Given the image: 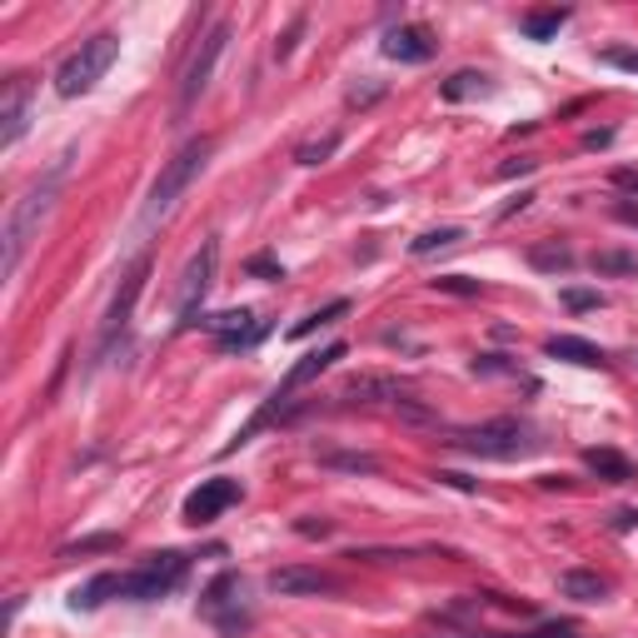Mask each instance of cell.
I'll use <instances>...</instances> for the list:
<instances>
[{"mask_svg": "<svg viewBox=\"0 0 638 638\" xmlns=\"http://www.w3.org/2000/svg\"><path fill=\"white\" fill-rule=\"evenodd\" d=\"M598 60L624 70V76H638V51H628V45H608V51H598Z\"/></svg>", "mask_w": 638, "mask_h": 638, "instance_id": "31", "label": "cell"}, {"mask_svg": "<svg viewBox=\"0 0 638 638\" xmlns=\"http://www.w3.org/2000/svg\"><path fill=\"white\" fill-rule=\"evenodd\" d=\"M345 314H349V300H329V304H325V310H314V314H304L300 325H294V329H290V339H304V335H314V329H320V325H335V320H345Z\"/></svg>", "mask_w": 638, "mask_h": 638, "instance_id": "25", "label": "cell"}, {"mask_svg": "<svg viewBox=\"0 0 638 638\" xmlns=\"http://www.w3.org/2000/svg\"><path fill=\"white\" fill-rule=\"evenodd\" d=\"M434 479H439V484H449V489H464V494H474V479H464V474H455V469H439V474H434Z\"/></svg>", "mask_w": 638, "mask_h": 638, "instance_id": "38", "label": "cell"}, {"mask_svg": "<svg viewBox=\"0 0 638 638\" xmlns=\"http://www.w3.org/2000/svg\"><path fill=\"white\" fill-rule=\"evenodd\" d=\"M469 369L489 379V374H514V369H519V365H508L504 355H479V359H474V365H469Z\"/></svg>", "mask_w": 638, "mask_h": 638, "instance_id": "33", "label": "cell"}, {"mask_svg": "<svg viewBox=\"0 0 638 638\" xmlns=\"http://www.w3.org/2000/svg\"><path fill=\"white\" fill-rule=\"evenodd\" d=\"M563 304H569V310H598L604 294L598 290H563Z\"/></svg>", "mask_w": 638, "mask_h": 638, "instance_id": "34", "label": "cell"}, {"mask_svg": "<svg viewBox=\"0 0 638 638\" xmlns=\"http://www.w3.org/2000/svg\"><path fill=\"white\" fill-rule=\"evenodd\" d=\"M534 165H539V160H519V165H499V180H508V175H529V170H534Z\"/></svg>", "mask_w": 638, "mask_h": 638, "instance_id": "40", "label": "cell"}, {"mask_svg": "<svg viewBox=\"0 0 638 638\" xmlns=\"http://www.w3.org/2000/svg\"><path fill=\"white\" fill-rule=\"evenodd\" d=\"M345 400H355V404H374V400L394 404V400H404V384L394 374H355L345 384Z\"/></svg>", "mask_w": 638, "mask_h": 638, "instance_id": "17", "label": "cell"}, {"mask_svg": "<svg viewBox=\"0 0 638 638\" xmlns=\"http://www.w3.org/2000/svg\"><path fill=\"white\" fill-rule=\"evenodd\" d=\"M245 270H249V275H270V280H284V270L270 260V255H255V260H249Z\"/></svg>", "mask_w": 638, "mask_h": 638, "instance_id": "37", "label": "cell"}, {"mask_svg": "<svg viewBox=\"0 0 638 638\" xmlns=\"http://www.w3.org/2000/svg\"><path fill=\"white\" fill-rule=\"evenodd\" d=\"M379 96H384V80H365V86H349V105H355V110H365V105H374V100Z\"/></svg>", "mask_w": 638, "mask_h": 638, "instance_id": "32", "label": "cell"}, {"mask_svg": "<svg viewBox=\"0 0 638 638\" xmlns=\"http://www.w3.org/2000/svg\"><path fill=\"white\" fill-rule=\"evenodd\" d=\"M31 76H11L5 86H0V145L11 150L15 141L25 135V125H31Z\"/></svg>", "mask_w": 638, "mask_h": 638, "instance_id": "11", "label": "cell"}, {"mask_svg": "<svg viewBox=\"0 0 638 638\" xmlns=\"http://www.w3.org/2000/svg\"><path fill=\"white\" fill-rule=\"evenodd\" d=\"M265 584H270V594H280V598H304V594H335L339 579L325 573V569H300V563H290V569H275Z\"/></svg>", "mask_w": 638, "mask_h": 638, "instance_id": "14", "label": "cell"}, {"mask_svg": "<svg viewBox=\"0 0 638 638\" xmlns=\"http://www.w3.org/2000/svg\"><path fill=\"white\" fill-rule=\"evenodd\" d=\"M184 573H190V553L160 549V553L141 559L131 573H125V589H120V598H131V604H155V598L175 594V589L184 584Z\"/></svg>", "mask_w": 638, "mask_h": 638, "instance_id": "5", "label": "cell"}, {"mask_svg": "<svg viewBox=\"0 0 638 638\" xmlns=\"http://www.w3.org/2000/svg\"><path fill=\"white\" fill-rule=\"evenodd\" d=\"M434 294H459V300H469V294H479L484 284L469 280V275H439V280H429Z\"/></svg>", "mask_w": 638, "mask_h": 638, "instance_id": "29", "label": "cell"}, {"mask_svg": "<svg viewBox=\"0 0 638 638\" xmlns=\"http://www.w3.org/2000/svg\"><path fill=\"white\" fill-rule=\"evenodd\" d=\"M239 499H245V489H239V479H225V474H215V479H200V489H190L184 494V524L190 529H205V524H215L225 508H235Z\"/></svg>", "mask_w": 638, "mask_h": 638, "instance_id": "9", "label": "cell"}, {"mask_svg": "<svg viewBox=\"0 0 638 638\" xmlns=\"http://www.w3.org/2000/svg\"><path fill=\"white\" fill-rule=\"evenodd\" d=\"M339 145H345V135H339V131H329V135H320V141H304L300 150H294V160H300V165H310V170H314V165H325L329 155L339 150Z\"/></svg>", "mask_w": 638, "mask_h": 638, "instance_id": "27", "label": "cell"}, {"mask_svg": "<svg viewBox=\"0 0 638 638\" xmlns=\"http://www.w3.org/2000/svg\"><path fill=\"white\" fill-rule=\"evenodd\" d=\"M294 534H304V539H329L335 524H329V519H300V524H294Z\"/></svg>", "mask_w": 638, "mask_h": 638, "instance_id": "36", "label": "cell"}, {"mask_svg": "<svg viewBox=\"0 0 638 638\" xmlns=\"http://www.w3.org/2000/svg\"><path fill=\"white\" fill-rule=\"evenodd\" d=\"M514 638H579V628L573 624H539L534 634H514Z\"/></svg>", "mask_w": 638, "mask_h": 638, "instance_id": "35", "label": "cell"}, {"mask_svg": "<svg viewBox=\"0 0 638 638\" xmlns=\"http://www.w3.org/2000/svg\"><path fill=\"white\" fill-rule=\"evenodd\" d=\"M145 275H150V260H135L131 270L120 275V290L115 300H110V314H105V325H100V359L115 349V339L131 329V314H135V300H141L145 290Z\"/></svg>", "mask_w": 638, "mask_h": 638, "instance_id": "10", "label": "cell"}, {"mask_svg": "<svg viewBox=\"0 0 638 638\" xmlns=\"http://www.w3.org/2000/svg\"><path fill=\"white\" fill-rule=\"evenodd\" d=\"M614 184H618V190H634V195H638V170H614Z\"/></svg>", "mask_w": 638, "mask_h": 638, "instance_id": "39", "label": "cell"}, {"mask_svg": "<svg viewBox=\"0 0 638 638\" xmlns=\"http://www.w3.org/2000/svg\"><path fill=\"white\" fill-rule=\"evenodd\" d=\"M115 55H120V35H110V31L90 35V41H80L76 51L60 60V70H55V90H60L66 100L90 96V90L105 80V70L115 66Z\"/></svg>", "mask_w": 638, "mask_h": 638, "instance_id": "3", "label": "cell"}, {"mask_svg": "<svg viewBox=\"0 0 638 638\" xmlns=\"http://www.w3.org/2000/svg\"><path fill=\"white\" fill-rule=\"evenodd\" d=\"M529 265H534V270L559 275V270H569V265H573V249H569V245H559V239H544V245H534V249H529Z\"/></svg>", "mask_w": 638, "mask_h": 638, "instance_id": "24", "label": "cell"}, {"mask_svg": "<svg viewBox=\"0 0 638 638\" xmlns=\"http://www.w3.org/2000/svg\"><path fill=\"white\" fill-rule=\"evenodd\" d=\"M120 589H125V573H96L90 584H80L76 594H70V608L90 614V608H100L105 598H120Z\"/></svg>", "mask_w": 638, "mask_h": 638, "instance_id": "19", "label": "cell"}, {"mask_svg": "<svg viewBox=\"0 0 638 638\" xmlns=\"http://www.w3.org/2000/svg\"><path fill=\"white\" fill-rule=\"evenodd\" d=\"M594 270L598 275H638V260L624 255V249H604V255H594Z\"/></svg>", "mask_w": 638, "mask_h": 638, "instance_id": "28", "label": "cell"}, {"mask_svg": "<svg viewBox=\"0 0 638 638\" xmlns=\"http://www.w3.org/2000/svg\"><path fill=\"white\" fill-rule=\"evenodd\" d=\"M444 100H469V96H489V76L484 70H455V76L439 86Z\"/></svg>", "mask_w": 638, "mask_h": 638, "instance_id": "22", "label": "cell"}, {"mask_svg": "<svg viewBox=\"0 0 638 638\" xmlns=\"http://www.w3.org/2000/svg\"><path fill=\"white\" fill-rule=\"evenodd\" d=\"M314 459L325 469H345V474H379L374 455H345V449H314Z\"/></svg>", "mask_w": 638, "mask_h": 638, "instance_id": "23", "label": "cell"}, {"mask_svg": "<svg viewBox=\"0 0 638 638\" xmlns=\"http://www.w3.org/2000/svg\"><path fill=\"white\" fill-rule=\"evenodd\" d=\"M60 184H66V160L55 165L45 180H35L31 190H25L21 200L11 205V215H5V280H11L15 270H21V260H25V249H31V239L41 235V225L51 220V210H55V200H60Z\"/></svg>", "mask_w": 638, "mask_h": 638, "instance_id": "1", "label": "cell"}, {"mask_svg": "<svg viewBox=\"0 0 638 638\" xmlns=\"http://www.w3.org/2000/svg\"><path fill=\"white\" fill-rule=\"evenodd\" d=\"M618 220H628V225H638V205H618Z\"/></svg>", "mask_w": 638, "mask_h": 638, "instance_id": "43", "label": "cell"}, {"mask_svg": "<svg viewBox=\"0 0 638 638\" xmlns=\"http://www.w3.org/2000/svg\"><path fill=\"white\" fill-rule=\"evenodd\" d=\"M638 524V508H624V514H618V529H634Z\"/></svg>", "mask_w": 638, "mask_h": 638, "instance_id": "42", "label": "cell"}, {"mask_svg": "<svg viewBox=\"0 0 638 638\" xmlns=\"http://www.w3.org/2000/svg\"><path fill=\"white\" fill-rule=\"evenodd\" d=\"M464 239V225H439V230H424L419 239L410 245V255H434V249H449Z\"/></svg>", "mask_w": 638, "mask_h": 638, "instance_id": "26", "label": "cell"}, {"mask_svg": "<svg viewBox=\"0 0 638 638\" xmlns=\"http://www.w3.org/2000/svg\"><path fill=\"white\" fill-rule=\"evenodd\" d=\"M200 618L215 624L225 638H239L249 628V604H245V573L225 569L220 579H210V589L200 594Z\"/></svg>", "mask_w": 638, "mask_h": 638, "instance_id": "6", "label": "cell"}, {"mask_svg": "<svg viewBox=\"0 0 638 638\" xmlns=\"http://www.w3.org/2000/svg\"><path fill=\"white\" fill-rule=\"evenodd\" d=\"M544 355H549V359H569V365H584V369H608L604 349L589 345V339H579V335H553V339H544Z\"/></svg>", "mask_w": 638, "mask_h": 638, "instance_id": "16", "label": "cell"}, {"mask_svg": "<svg viewBox=\"0 0 638 638\" xmlns=\"http://www.w3.org/2000/svg\"><path fill=\"white\" fill-rule=\"evenodd\" d=\"M608 579L594 569H563L559 573V594L563 598H579V604H598V598H608Z\"/></svg>", "mask_w": 638, "mask_h": 638, "instance_id": "18", "label": "cell"}, {"mask_svg": "<svg viewBox=\"0 0 638 638\" xmlns=\"http://www.w3.org/2000/svg\"><path fill=\"white\" fill-rule=\"evenodd\" d=\"M110 549H120V534H90V539H80V544H66L60 559H76V553H110Z\"/></svg>", "mask_w": 638, "mask_h": 638, "instance_id": "30", "label": "cell"}, {"mask_svg": "<svg viewBox=\"0 0 638 638\" xmlns=\"http://www.w3.org/2000/svg\"><path fill=\"white\" fill-rule=\"evenodd\" d=\"M210 150H215V141H210V135H200V141H184L180 150L165 160V170L155 175V184H150V200H145V220L170 215V205L184 195V190H190V180L205 170Z\"/></svg>", "mask_w": 638, "mask_h": 638, "instance_id": "4", "label": "cell"}, {"mask_svg": "<svg viewBox=\"0 0 638 638\" xmlns=\"http://www.w3.org/2000/svg\"><path fill=\"white\" fill-rule=\"evenodd\" d=\"M225 41H230V25L220 21L215 31L200 35V51L184 60V70H180V96H175V110H180V115H190V110H195V100L210 90V76H215L220 55H225Z\"/></svg>", "mask_w": 638, "mask_h": 638, "instance_id": "7", "label": "cell"}, {"mask_svg": "<svg viewBox=\"0 0 638 638\" xmlns=\"http://www.w3.org/2000/svg\"><path fill=\"white\" fill-rule=\"evenodd\" d=\"M379 51L390 55V60H400V66H424V60H434V35H429V25L404 21L394 31H384Z\"/></svg>", "mask_w": 638, "mask_h": 638, "instance_id": "13", "label": "cell"}, {"mask_svg": "<svg viewBox=\"0 0 638 638\" xmlns=\"http://www.w3.org/2000/svg\"><path fill=\"white\" fill-rule=\"evenodd\" d=\"M608 141H614V131H589V135H584L589 150H598V145H608Z\"/></svg>", "mask_w": 638, "mask_h": 638, "instance_id": "41", "label": "cell"}, {"mask_svg": "<svg viewBox=\"0 0 638 638\" xmlns=\"http://www.w3.org/2000/svg\"><path fill=\"white\" fill-rule=\"evenodd\" d=\"M444 444H449V449H459V455L499 459V464H508V459L534 455V449H539V434H534L529 419H514V414H504V419L474 424V429H455Z\"/></svg>", "mask_w": 638, "mask_h": 638, "instance_id": "2", "label": "cell"}, {"mask_svg": "<svg viewBox=\"0 0 638 638\" xmlns=\"http://www.w3.org/2000/svg\"><path fill=\"white\" fill-rule=\"evenodd\" d=\"M200 329L220 339V349H249L265 339V325L249 310H220V314H200Z\"/></svg>", "mask_w": 638, "mask_h": 638, "instance_id": "12", "label": "cell"}, {"mask_svg": "<svg viewBox=\"0 0 638 638\" xmlns=\"http://www.w3.org/2000/svg\"><path fill=\"white\" fill-rule=\"evenodd\" d=\"M584 464L594 469L604 484H628V479H634V459L618 455V449H584Z\"/></svg>", "mask_w": 638, "mask_h": 638, "instance_id": "20", "label": "cell"}, {"mask_svg": "<svg viewBox=\"0 0 638 638\" xmlns=\"http://www.w3.org/2000/svg\"><path fill=\"white\" fill-rule=\"evenodd\" d=\"M563 25H569V11H559V5H553V11H529L519 21V31L529 35V41H553Z\"/></svg>", "mask_w": 638, "mask_h": 638, "instance_id": "21", "label": "cell"}, {"mask_svg": "<svg viewBox=\"0 0 638 638\" xmlns=\"http://www.w3.org/2000/svg\"><path fill=\"white\" fill-rule=\"evenodd\" d=\"M345 355H349V349H345V339H335V345H325V349H314V355H304L300 365H290V374H284L280 384H275V400H284V404H290V394H294V390H304L310 379H320V374H325V369H335Z\"/></svg>", "mask_w": 638, "mask_h": 638, "instance_id": "15", "label": "cell"}, {"mask_svg": "<svg viewBox=\"0 0 638 638\" xmlns=\"http://www.w3.org/2000/svg\"><path fill=\"white\" fill-rule=\"evenodd\" d=\"M215 265H220V239H205L195 260L184 265L180 294H175V304H180V329L200 325V300H205V290L215 284Z\"/></svg>", "mask_w": 638, "mask_h": 638, "instance_id": "8", "label": "cell"}]
</instances>
